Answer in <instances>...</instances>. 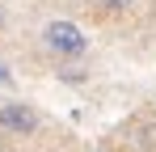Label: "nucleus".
Masks as SVG:
<instances>
[{"mask_svg":"<svg viewBox=\"0 0 156 152\" xmlns=\"http://www.w3.org/2000/svg\"><path fill=\"white\" fill-rule=\"evenodd\" d=\"M42 47L51 51V55H84V47H89V38H84V30H80L76 21H51L47 30H42Z\"/></svg>","mask_w":156,"mask_h":152,"instance_id":"obj_1","label":"nucleus"},{"mask_svg":"<svg viewBox=\"0 0 156 152\" xmlns=\"http://www.w3.org/2000/svg\"><path fill=\"white\" fill-rule=\"evenodd\" d=\"M0 127L9 135H34L38 131V110L26 101H4L0 106Z\"/></svg>","mask_w":156,"mask_h":152,"instance_id":"obj_2","label":"nucleus"},{"mask_svg":"<svg viewBox=\"0 0 156 152\" xmlns=\"http://www.w3.org/2000/svg\"><path fill=\"white\" fill-rule=\"evenodd\" d=\"M97 4H101V9H110V13H122V9H131L135 0H97Z\"/></svg>","mask_w":156,"mask_h":152,"instance_id":"obj_3","label":"nucleus"},{"mask_svg":"<svg viewBox=\"0 0 156 152\" xmlns=\"http://www.w3.org/2000/svg\"><path fill=\"white\" fill-rule=\"evenodd\" d=\"M0 21H4V17H0Z\"/></svg>","mask_w":156,"mask_h":152,"instance_id":"obj_4","label":"nucleus"}]
</instances>
